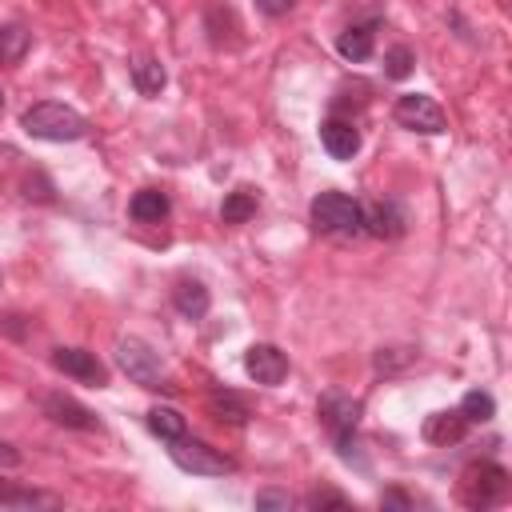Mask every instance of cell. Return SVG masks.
<instances>
[{
	"label": "cell",
	"instance_id": "cell-1",
	"mask_svg": "<svg viewBox=\"0 0 512 512\" xmlns=\"http://www.w3.org/2000/svg\"><path fill=\"white\" fill-rule=\"evenodd\" d=\"M20 128L32 136V140H52V144H68V140H80L88 132V120L68 108V104H56V100H44V104H32L24 108L20 116Z\"/></svg>",
	"mask_w": 512,
	"mask_h": 512
},
{
	"label": "cell",
	"instance_id": "cell-2",
	"mask_svg": "<svg viewBox=\"0 0 512 512\" xmlns=\"http://www.w3.org/2000/svg\"><path fill=\"white\" fill-rule=\"evenodd\" d=\"M308 220L316 232L324 236H360L364 224H360V204L348 196V192H320L312 204H308Z\"/></svg>",
	"mask_w": 512,
	"mask_h": 512
},
{
	"label": "cell",
	"instance_id": "cell-3",
	"mask_svg": "<svg viewBox=\"0 0 512 512\" xmlns=\"http://www.w3.org/2000/svg\"><path fill=\"white\" fill-rule=\"evenodd\" d=\"M456 492H460V504H468V508H488V504H496V500L508 492V472H504L500 464H492V460H476V464H468V468L460 472Z\"/></svg>",
	"mask_w": 512,
	"mask_h": 512
},
{
	"label": "cell",
	"instance_id": "cell-4",
	"mask_svg": "<svg viewBox=\"0 0 512 512\" xmlns=\"http://www.w3.org/2000/svg\"><path fill=\"white\" fill-rule=\"evenodd\" d=\"M116 364L140 388H164V364H160L156 348L144 344L140 336H120L116 340Z\"/></svg>",
	"mask_w": 512,
	"mask_h": 512
},
{
	"label": "cell",
	"instance_id": "cell-5",
	"mask_svg": "<svg viewBox=\"0 0 512 512\" xmlns=\"http://www.w3.org/2000/svg\"><path fill=\"white\" fill-rule=\"evenodd\" d=\"M168 444H172V448H168L172 464L184 468V472H192V476H228V472H236V460H228L224 452H216V448L204 444V440L176 436V440H168Z\"/></svg>",
	"mask_w": 512,
	"mask_h": 512
},
{
	"label": "cell",
	"instance_id": "cell-6",
	"mask_svg": "<svg viewBox=\"0 0 512 512\" xmlns=\"http://www.w3.org/2000/svg\"><path fill=\"white\" fill-rule=\"evenodd\" d=\"M392 116H396V124L408 128V132H424V136H440V132H448V116H444V108H440L432 96H424V92H404V96L396 100Z\"/></svg>",
	"mask_w": 512,
	"mask_h": 512
},
{
	"label": "cell",
	"instance_id": "cell-7",
	"mask_svg": "<svg viewBox=\"0 0 512 512\" xmlns=\"http://www.w3.org/2000/svg\"><path fill=\"white\" fill-rule=\"evenodd\" d=\"M52 368L72 376V380H80V384H88V388H104L108 384V368L88 348H56L52 352Z\"/></svg>",
	"mask_w": 512,
	"mask_h": 512
},
{
	"label": "cell",
	"instance_id": "cell-8",
	"mask_svg": "<svg viewBox=\"0 0 512 512\" xmlns=\"http://www.w3.org/2000/svg\"><path fill=\"white\" fill-rule=\"evenodd\" d=\"M360 224L376 240H396L408 228V212L396 200H372V204H360Z\"/></svg>",
	"mask_w": 512,
	"mask_h": 512
},
{
	"label": "cell",
	"instance_id": "cell-9",
	"mask_svg": "<svg viewBox=\"0 0 512 512\" xmlns=\"http://www.w3.org/2000/svg\"><path fill=\"white\" fill-rule=\"evenodd\" d=\"M244 372H248L256 384L272 388V384H280V380L288 376V356H284L276 344H248V352H244Z\"/></svg>",
	"mask_w": 512,
	"mask_h": 512
},
{
	"label": "cell",
	"instance_id": "cell-10",
	"mask_svg": "<svg viewBox=\"0 0 512 512\" xmlns=\"http://www.w3.org/2000/svg\"><path fill=\"white\" fill-rule=\"evenodd\" d=\"M44 416H48L52 424H60V428H76V432H96V428H100L96 412L84 408L80 400L64 396V392H48V396H44Z\"/></svg>",
	"mask_w": 512,
	"mask_h": 512
},
{
	"label": "cell",
	"instance_id": "cell-11",
	"mask_svg": "<svg viewBox=\"0 0 512 512\" xmlns=\"http://www.w3.org/2000/svg\"><path fill=\"white\" fill-rule=\"evenodd\" d=\"M316 416H320V424H324L332 436L356 432V420H360V400H352V396H344V392H324V396H320Z\"/></svg>",
	"mask_w": 512,
	"mask_h": 512
},
{
	"label": "cell",
	"instance_id": "cell-12",
	"mask_svg": "<svg viewBox=\"0 0 512 512\" xmlns=\"http://www.w3.org/2000/svg\"><path fill=\"white\" fill-rule=\"evenodd\" d=\"M320 144H324V152H328L332 160H352V156L360 152V128H356L352 120L332 116V120L320 124Z\"/></svg>",
	"mask_w": 512,
	"mask_h": 512
},
{
	"label": "cell",
	"instance_id": "cell-13",
	"mask_svg": "<svg viewBox=\"0 0 512 512\" xmlns=\"http://www.w3.org/2000/svg\"><path fill=\"white\" fill-rule=\"evenodd\" d=\"M464 432H468V420L460 416V408H440V412L424 416V440L436 444V448H448V444L464 440Z\"/></svg>",
	"mask_w": 512,
	"mask_h": 512
},
{
	"label": "cell",
	"instance_id": "cell-14",
	"mask_svg": "<svg viewBox=\"0 0 512 512\" xmlns=\"http://www.w3.org/2000/svg\"><path fill=\"white\" fill-rule=\"evenodd\" d=\"M172 304H176V312L184 316V320H204V312H208V288L200 284V280H180L176 288H172Z\"/></svg>",
	"mask_w": 512,
	"mask_h": 512
},
{
	"label": "cell",
	"instance_id": "cell-15",
	"mask_svg": "<svg viewBox=\"0 0 512 512\" xmlns=\"http://www.w3.org/2000/svg\"><path fill=\"white\" fill-rule=\"evenodd\" d=\"M168 192H160V188H140L136 196H132V204H128V212H132V220H140V224H160L164 216H168Z\"/></svg>",
	"mask_w": 512,
	"mask_h": 512
},
{
	"label": "cell",
	"instance_id": "cell-16",
	"mask_svg": "<svg viewBox=\"0 0 512 512\" xmlns=\"http://www.w3.org/2000/svg\"><path fill=\"white\" fill-rule=\"evenodd\" d=\"M336 52L344 56V60H368L372 56V24H352V28H344L340 36H336Z\"/></svg>",
	"mask_w": 512,
	"mask_h": 512
},
{
	"label": "cell",
	"instance_id": "cell-17",
	"mask_svg": "<svg viewBox=\"0 0 512 512\" xmlns=\"http://www.w3.org/2000/svg\"><path fill=\"white\" fill-rule=\"evenodd\" d=\"M208 412H212V416H216L220 424H232V428L248 424V416H252V412H248V404H244V400H240L236 392H228V388H224V392H212V396H208Z\"/></svg>",
	"mask_w": 512,
	"mask_h": 512
},
{
	"label": "cell",
	"instance_id": "cell-18",
	"mask_svg": "<svg viewBox=\"0 0 512 512\" xmlns=\"http://www.w3.org/2000/svg\"><path fill=\"white\" fill-rule=\"evenodd\" d=\"M132 84H136V92H140V96H160V88L168 84L164 64H160V60H152V56L132 60Z\"/></svg>",
	"mask_w": 512,
	"mask_h": 512
},
{
	"label": "cell",
	"instance_id": "cell-19",
	"mask_svg": "<svg viewBox=\"0 0 512 512\" xmlns=\"http://www.w3.org/2000/svg\"><path fill=\"white\" fill-rule=\"evenodd\" d=\"M28 48H32L28 28H20V24H0V68L20 64V60L28 56Z\"/></svg>",
	"mask_w": 512,
	"mask_h": 512
},
{
	"label": "cell",
	"instance_id": "cell-20",
	"mask_svg": "<svg viewBox=\"0 0 512 512\" xmlns=\"http://www.w3.org/2000/svg\"><path fill=\"white\" fill-rule=\"evenodd\" d=\"M256 204H260L256 188H236V192H228V196H224L220 216H224V224H244V220H252V216H256Z\"/></svg>",
	"mask_w": 512,
	"mask_h": 512
},
{
	"label": "cell",
	"instance_id": "cell-21",
	"mask_svg": "<svg viewBox=\"0 0 512 512\" xmlns=\"http://www.w3.org/2000/svg\"><path fill=\"white\" fill-rule=\"evenodd\" d=\"M0 504L4 508H56V496L36 492V488H16V484L0 480Z\"/></svg>",
	"mask_w": 512,
	"mask_h": 512
},
{
	"label": "cell",
	"instance_id": "cell-22",
	"mask_svg": "<svg viewBox=\"0 0 512 512\" xmlns=\"http://www.w3.org/2000/svg\"><path fill=\"white\" fill-rule=\"evenodd\" d=\"M148 428H152L160 440H176V436H184V432H188L184 416H180L176 408H168V404H156V408H148Z\"/></svg>",
	"mask_w": 512,
	"mask_h": 512
},
{
	"label": "cell",
	"instance_id": "cell-23",
	"mask_svg": "<svg viewBox=\"0 0 512 512\" xmlns=\"http://www.w3.org/2000/svg\"><path fill=\"white\" fill-rule=\"evenodd\" d=\"M460 416H464L468 424H484V420H492V416H496V400H492L488 392L472 388V392L460 400Z\"/></svg>",
	"mask_w": 512,
	"mask_h": 512
},
{
	"label": "cell",
	"instance_id": "cell-24",
	"mask_svg": "<svg viewBox=\"0 0 512 512\" xmlns=\"http://www.w3.org/2000/svg\"><path fill=\"white\" fill-rule=\"evenodd\" d=\"M416 360V348H408V344H392V348H380L376 352V372H400V368H408Z\"/></svg>",
	"mask_w": 512,
	"mask_h": 512
},
{
	"label": "cell",
	"instance_id": "cell-25",
	"mask_svg": "<svg viewBox=\"0 0 512 512\" xmlns=\"http://www.w3.org/2000/svg\"><path fill=\"white\" fill-rule=\"evenodd\" d=\"M412 64H416V56H412L408 44H396V48L384 52V76H388V80H404V76L412 72Z\"/></svg>",
	"mask_w": 512,
	"mask_h": 512
},
{
	"label": "cell",
	"instance_id": "cell-26",
	"mask_svg": "<svg viewBox=\"0 0 512 512\" xmlns=\"http://www.w3.org/2000/svg\"><path fill=\"white\" fill-rule=\"evenodd\" d=\"M20 188H24V200H36V204H52L56 196H52V180L40 172V168H32L24 180H20Z\"/></svg>",
	"mask_w": 512,
	"mask_h": 512
},
{
	"label": "cell",
	"instance_id": "cell-27",
	"mask_svg": "<svg viewBox=\"0 0 512 512\" xmlns=\"http://www.w3.org/2000/svg\"><path fill=\"white\" fill-rule=\"evenodd\" d=\"M308 508H340V512H348L352 508V500L348 496H340V492H332V488H316V492H308V500H304Z\"/></svg>",
	"mask_w": 512,
	"mask_h": 512
},
{
	"label": "cell",
	"instance_id": "cell-28",
	"mask_svg": "<svg viewBox=\"0 0 512 512\" xmlns=\"http://www.w3.org/2000/svg\"><path fill=\"white\" fill-rule=\"evenodd\" d=\"M292 504H296V500H292L288 492H280V488H260V492H256V508H284V512H288Z\"/></svg>",
	"mask_w": 512,
	"mask_h": 512
},
{
	"label": "cell",
	"instance_id": "cell-29",
	"mask_svg": "<svg viewBox=\"0 0 512 512\" xmlns=\"http://www.w3.org/2000/svg\"><path fill=\"white\" fill-rule=\"evenodd\" d=\"M256 8H260L264 16H288V12L296 8V0H256Z\"/></svg>",
	"mask_w": 512,
	"mask_h": 512
},
{
	"label": "cell",
	"instance_id": "cell-30",
	"mask_svg": "<svg viewBox=\"0 0 512 512\" xmlns=\"http://www.w3.org/2000/svg\"><path fill=\"white\" fill-rule=\"evenodd\" d=\"M380 504H384V508H412V500H408L404 492H396V488H392V492H384V496H380Z\"/></svg>",
	"mask_w": 512,
	"mask_h": 512
},
{
	"label": "cell",
	"instance_id": "cell-31",
	"mask_svg": "<svg viewBox=\"0 0 512 512\" xmlns=\"http://www.w3.org/2000/svg\"><path fill=\"white\" fill-rule=\"evenodd\" d=\"M16 464H20V452H16L12 444L0 440V468H16Z\"/></svg>",
	"mask_w": 512,
	"mask_h": 512
},
{
	"label": "cell",
	"instance_id": "cell-32",
	"mask_svg": "<svg viewBox=\"0 0 512 512\" xmlns=\"http://www.w3.org/2000/svg\"><path fill=\"white\" fill-rule=\"evenodd\" d=\"M0 108H4V92H0Z\"/></svg>",
	"mask_w": 512,
	"mask_h": 512
}]
</instances>
